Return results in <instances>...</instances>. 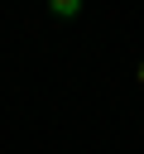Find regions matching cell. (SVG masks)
Instances as JSON below:
<instances>
[{
  "label": "cell",
  "instance_id": "obj_2",
  "mask_svg": "<svg viewBox=\"0 0 144 154\" xmlns=\"http://www.w3.org/2000/svg\"><path fill=\"white\" fill-rule=\"evenodd\" d=\"M139 82H144V58H139Z\"/></svg>",
  "mask_w": 144,
  "mask_h": 154
},
{
  "label": "cell",
  "instance_id": "obj_1",
  "mask_svg": "<svg viewBox=\"0 0 144 154\" xmlns=\"http://www.w3.org/2000/svg\"><path fill=\"white\" fill-rule=\"evenodd\" d=\"M48 10H53L58 19H77V14H82V0H48Z\"/></svg>",
  "mask_w": 144,
  "mask_h": 154
}]
</instances>
